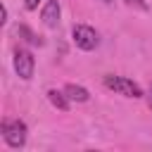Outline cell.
Listing matches in <instances>:
<instances>
[{
    "mask_svg": "<svg viewBox=\"0 0 152 152\" xmlns=\"http://www.w3.org/2000/svg\"><path fill=\"white\" fill-rule=\"evenodd\" d=\"M104 88H109L119 95H126V97H140L142 95V88L126 76H104Z\"/></svg>",
    "mask_w": 152,
    "mask_h": 152,
    "instance_id": "obj_1",
    "label": "cell"
},
{
    "mask_svg": "<svg viewBox=\"0 0 152 152\" xmlns=\"http://www.w3.org/2000/svg\"><path fill=\"white\" fill-rule=\"evenodd\" d=\"M71 38H74L76 48H81V50H95V48L100 45V36H97V31H95L93 26H86V24L74 26Z\"/></svg>",
    "mask_w": 152,
    "mask_h": 152,
    "instance_id": "obj_2",
    "label": "cell"
},
{
    "mask_svg": "<svg viewBox=\"0 0 152 152\" xmlns=\"http://www.w3.org/2000/svg\"><path fill=\"white\" fill-rule=\"evenodd\" d=\"M2 138L10 147H21L26 142V124L24 121H5L2 124Z\"/></svg>",
    "mask_w": 152,
    "mask_h": 152,
    "instance_id": "obj_3",
    "label": "cell"
},
{
    "mask_svg": "<svg viewBox=\"0 0 152 152\" xmlns=\"http://www.w3.org/2000/svg\"><path fill=\"white\" fill-rule=\"evenodd\" d=\"M33 66H36L33 55H31L28 50H24V48H17V50H14V71L19 74V78L28 81V78L33 76Z\"/></svg>",
    "mask_w": 152,
    "mask_h": 152,
    "instance_id": "obj_4",
    "label": "cell"
},
{
    "mask_svg": "<svg viewBox=\"0 0 152 152\" xmlns=\"http://www.w3.org/2000/svg\"><path fill=\"white\" fill-rule=\"evenodd\" d=\"M40 19H43V24H45V26L55 28V26L59 24V2H57V0H48V2H45V7H43Z\"/></svg>",
    "mask_w": 152,
    "mask_h": 152,
    "instance_id": "obj_5",
    "label": "cell"
},
{
    "mask_svg": "<svg viewBox=\"0 0 152 152\" xmlns=\"http://www.w3.org/2000/svg\"><path fill=\"white\" fill-rule=\"evenodd\" d=\"M64 93H66L69 100H76V102H86V100L90 97L88 90H86L83 86H76V83H66V86H64Z\"/></svg>",
    "mask_w": 152,
    "mask_h": 152,
    "instance_id": "obj_6",
    "label": "cell"
},
{
    "mask_svg": "<svg viewBox=\"0 0 152 152\" xmlns=\"http://www.w3.org/2000/svg\"><path fill=\"white\" fill-rule=\"evenodd\" d=\"M48 100L52 102V107H57V109H62V112H66V109H69V97H66V93L50 90V93H48Z\"/></svg>",
    "mask_w": 152,
    "mask_h": 152,
    "instance_id": "obj_7",
    "label": "cell"
},
{
    "mask_svg": "<svg viewBox=\"0 0 152 152\" xmlns=\"http://www.w3.org/2000/svg\"><path fill=\"white\" fill-rule=\"evenodd\" d=\"M19 33H21V36H26V40H28L31 45H43V40H40V38L36 36V33H31V31H28L26 26H19Z\"/></svg>",
    "mask_w": 152,
    "mask_h": 152,
    "instance_id": "obj_8",
    "label": "cell"
},
{
    "mask_svg": "<svg viewBox=\"0 0 152 152\" xmlns=\"http://www.w3.org/2000/svg\"><path fill=\"white\" fill-rule=\"evenodd\" d=\"M128 5H135V7H140V10H147V2L145 0H126Z\"/></svg>",
    "mask_w": 152,
    "mask_h": 152,
    "instance_id": "obj_9",
    "label": "cell"
},
{
    "mask_svg": "<svg viewBox=\"0 0 152 152\" xmlns=\"http://www.w3.org/2000/svg\"><path fill=\"white\" fill-rule=\"evenodd\" d=\"M38 2H40V0H24V7H26V10H36Z\"/></svg>",
    "mask_w": 152,
    "mask_h": 152,
    "instance_id": "obj_10",
    "label": "cell"
},
{
    "mask_svg": "<svg viewBox=\"0 0 152 152\" xmlns=\"http://www.w3.org/2000/svg\"><path fill=\"white\" fill-rule=\"evenodd\" d=\"M150 107H152V88H150Z\"/></svg>",
    "mask_w": 152,
    "mask_h": 152,
    "instance_id": "obj_11",
    "label": "cell"
},
{
    "mask_svg": "<svg viewBox=\"0 0 152 152\" xmlns=\"http://www.w3.org/2000/svg\"><path fill=\"white\" fill-rule=\"evenodd\" d=\"M102 2H112V0H102Z\"/></svg>",
    "mask_w": 152,
    "mask_h": 152,
    "instance_id": "obj_12",
    "label": "cell"
}]
</instances>
